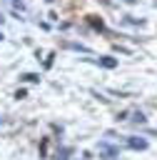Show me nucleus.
Segmentation results:
<instances>
[{"mask_svg":"<svg viewBox=\"0 0 157 160\" xmlns=\"http://www.w3.org/2000/svg\"><path fill=\"white\" fill-rule=\"evenodd\" d=\"M100 62H102V65H105V68H115V65H117V62H115V60H112V58H102V60H100Z\"/></svg>","mask_w":157,"mask_h":160,"instance_id":"nucleus-2","label":"nucleus"},{"mask_svg":"<svg viewBox=\"0 0 157 160\" xmlns=\"http://www.w3.org/2000/svg\"><path fill=\"white\" fill-rule=\"evenodd\" d=\"M0 40H2V35H0Z\"/></svg>","mask_w":157,"mask_h":160,"instance_id":"nucleus-3","label":"nucleus"},{"mask_svg":"<svg viewBox=\"0 0 157 160\" xmlns=\"http://www.w3.org/2000/svg\"><path fill=\"white\" fill-rule=\"evenodd\" d=\"M127 145H130L132 150H145V148H147V140H142V138H130Z\"/></svg>","mask_w":157,"mask_h":160,"instance_id":"nucleus-1","label":"nucleus"}]
</instances>
